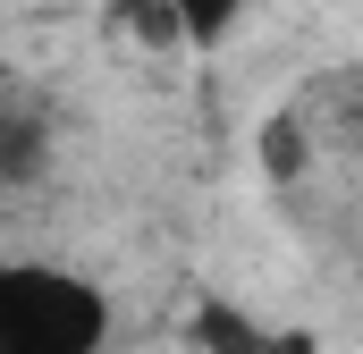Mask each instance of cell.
I'll use <instances>...</instances> for the list:
<instances>
[{
    "mask_svg": "<svg viewBox=\"0 0 363 354\" xmlns=\"http://www.w3.org/2000/svg\"><path fill=\"white\" fill-rule=\"evenodd\" d=\"M110 346V295L60 262L0 270V354H101Z\"/></svg>",
    "mask_w": 363,
    "mask_h": 354,
    "instance_id": "6da1fadb",
    "label": "cell"
},
{
    "mask_svg": "<svg viewBox=\"0 0 363 354\" xmlns=\"http://www.w3.org/2000/svg\"><path fill=\"white\" fill-rule=\"evenodd\" d=\"M169 8H178L186 42H220V34L237 25V8H245V0H169Z\"/></svg>",
    "mask_w": 363,
    "mask_h": 354,
    "instance_id": "7a4b0ae2",
    "label": "cell"
}]
</instances>
